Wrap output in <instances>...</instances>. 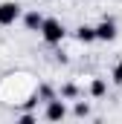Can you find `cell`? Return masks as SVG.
Listing matches in <instances>:
<instances>
[{
	"mask_svg": "<svg viewBox=\"0 0 122 124\" xmlns=\"http://www.w3.org/2000/svg\"><path fill=\"white\" fill-rule=\"evenodd\" d=\"M38 32H41V38H44L47 43H52V46L61 43V40H64V35H67L64 23L55 20V17H44V23H41V29H38Z\"/></svg>",
	"mask_w": 122,
	"mask_h": 124,
	"instance_id": "obj_1",
	"label": "cell"
},
{
	"mask_svg": "<svg viewBox=\"0 0 122 124\" xmlns=\"http://www.w3.org/2000/svg\"><path fill=\"white\" fill-rule=\"evenodd\" d=\"M18 17H20V3H12V0L0 3V26H12Z\"/></svg>",
	"mask_w": 122,
	"mask_h": 124,
	"instance_id": "obj_2",
	"label": "cell"
},
{
	"mask_svg": "<svg viewBox=\"0 0 122 124\" xmlns=\"http://www.w3.org/2000/svg\"><path fill=\"white\" fill-rule=\"evenodd\" d=\"M93 32H96V40H113V38H116V23H113L111 17H105Z\"/></svg>",
	"mask_w": 122,
	"mask_h": 124,
	"instance_id": "obj_3",
	"label": "cell"
},
{
	"mask_svg": "<svg viewBox=\"0 0 122 124\" xmlns=\"http://www.w3.org/2000/svg\"><path fill=\"white\" fill-rule=\"evenodd\" d=\"M64 116H67L64 101H61V98H50V101H47V118H50V121H61Z\"/></svg>",
	"mask_w": 122,
	"mask_h": 124,
	"instance_id": "obj_4",
	"label": "cell"
},
{
	"mask_svg": "<svg viewBox=\"0 0 122 124\" xmlns=\"http://www.w3.org/2000/svg\"><path fill=\"white\" fill-rule=\"evenodd\" d=\"M23 23H26V29L38 32L41 23H44V17H41V12H26V15H23Z\"/></svg>",
	"mask_w": 122,
	"mask_h": 124,
	"instance_id": "obj_5",
	"label": "cell"
},
{
	"mask_svg": "<svg viewBox=\"0 0 122 124\" xmlns=\"http://www.w3.org/2000/svg\"><path fill=\"white\" fill-rule=\"evenodd\" d=\"M76 40H79V43H93V40H96L93 26H79V29H76Z\"/></svg>",
	"mask_w": 122,
	"mask_h": 124,
	"instance_id": "obj_6",
	"label": "cell"
},
{
	"mask_svg": "<svg viewBox=\"0 0 122 124\" xmlns=\"http://www.w3.org/2000/svg\"><path fill=\"white\" fill-rule=\"evenodd\" d=\"M105 90H108V87H105V81H102V78H93V81H90V95H93V98H102Z\"/></svg>",
	"mask_w": 122,
	"mask_h": 124,
	"instance_id": "obj_7",
	"label": "cell"
},
{
	"mask_svg": "<svg viewBox=\"0 0 122 124\" xmlns=\"http://www.w3.org/2000/svg\"><path fill=\"white\" fill-rule=\"evenodd\" d=\"M76 95H79V87L76 84H64L61 87V98H76Z\"/></svg>",
	"mask_w": 122,
	"mask_h": 124,
	"instance_id": "obj_8",
	"label": "cell"
},
{
	"mask_svg": "<svg viewBox=\"0 0 122 124\" xmlns=\"http://www.w3.org/2000/svg\"><path fill=\"white\" fill-rule=\"evenodd\" d=\"M76 116H79V118H87V116H90V107H87L84 101H81V104H76Z\"/></svg>",
	"mask_w": 122,
	"mask_h": 124,
	"instance_id": "obj_9",
	"label": "cell"
},
{
	"mask_svg": "<svg viewBox=\"0 0 122 124\" xmlns=\"http://www.w3.org/2000/svg\"><path fill=\"white\" fill-rule=\"evenodd\" d=\"M111 78H113V84H119V87H122V63H116V66H113Z\"/></svg>",
	"mask_w": 122,
	"mask_h": 124,
	"instance_id": "obj_10",
	"label": "cell"
},
{
	"mask_svg": "<svg viewBox=\"0 0 122 124\" xmlns=\"http://www.w3.org/2000/svg\"><path fill=\"white\" fill-rule=\"evenodd\" d=\"M41 98H44V101H50V98H55V95H52V90H50V87H47V84H44V87H41Z\"/></svg>",
	"mask_w": 122,
	"mask_h": 124,
	"instance_id": "obj_11",
	"label": "cell"
},
{
	"mask_svg": "<svg viewBox=\"0 0 122 124\" xmlns=\"http://www.w3.org/2000/svg\"><path fill=\"white\" fill-rule=\"evenodd\" d=\"M20 124H35V116H32V113H23V116H20Z\"/></svg>",
	"mask_w": 122,
	"mask_h": 124,
	"instance_id": "obj_12",
	"label": "cell"
}]
</instances>
